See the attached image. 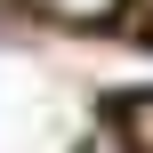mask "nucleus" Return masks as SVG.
I'll return each instance as SVG.
<instances>
[{
  "mask_svg": "<svg viewBox=\"0 0 153 153\" xmlns=\"http://www.w3.org/2000/svg\"><path fill=\"white\" fill-rule=\"evenodd\" d=\"M145 32H153V0H145Z\"/></svg>",
  "mask_w": 153,
  "mask_h": 153,
  "instance_id": "nucleus-4",
  "label": "nucleus"
},
{
  "mask_svg": "<svg viewBox=\"0 0 153 153\" xmlns=\"http://www.w3.org/2000/svg\"><path fill=\"white\" fill-rule=\"evenodd\" d=\"M24 8H40V16H56V24H97V16H113L121 0H24Z\"/></svg>",
  "mask_w": 153,
  "mask_h": 153,
  "instance_id": "nucleus-1",
  "label": "nucleus"
},
{
  "mask_svg": "<svg viewBox=\"0 0 153 153\" xmlns=\"http://www.w3.org/2000/svg\"><path fill=\"white\" fill-rule=\"evenodd\" d=\"M81 153H129V137H121V129H105V145H81Z\"/></svg>",
  "mask_w": 153,
  "mask_h": 153,
  "instance_id": "nucleus-3",
  "label": "nucleus"
},
{
  "mask_svg": "<svg viewBox=\"0 0 153 153\" xmlns=\"http://www.w3.org/2000/svg\"><path fill=\"white\" fill-rule=\"evenodd\" d=\"M121 121H129L121 137H129V145H145V153H153V89H145V97H121Z\"/></svg>",
  "mask_w": 153,
  "mask_h": 153,
  "instance_id": "nucleus-2",
  "label": "nucleus"
}]
</instances>
